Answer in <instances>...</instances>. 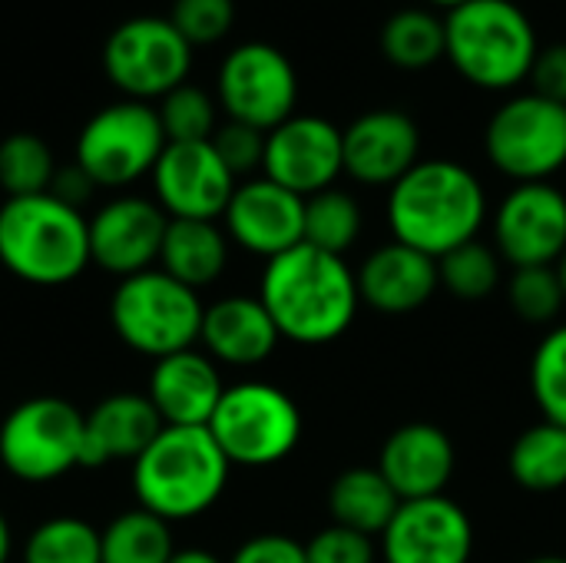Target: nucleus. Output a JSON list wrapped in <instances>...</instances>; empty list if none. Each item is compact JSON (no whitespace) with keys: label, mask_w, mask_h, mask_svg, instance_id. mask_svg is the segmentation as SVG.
Masks as SVG:
<instances>
[{"label":"nucleus","mask_w":566,"mask_h":563,"mask_svg":"<svg viewBox=\"0 0 566 563\" xmlns=\"http://www.w3.org/2000/svg\"><path fill=\"white\" fill-rule=\"evenodd\" d=\"M534 83V93L544 96V100H554V103H564L566 106V43H551L537 53L534 66H531V76Z\"/></svg>","instance_id":"obj_41"},{"label":"nucleus","mask_w":566,"mask_h":563,"mask_svg":"<svg viewBox=\"0 0 566 563\" xmlns=\"http://www.w3.org/2000/svg\"><path fill=\"white\" fill-rule=\"evenodd\" d=\"M0 465L27 484H46L83 465V411L56 395L20 402L0 425Z\"/></svg>","instance_id":"obj_8"},{"label":"nucleus","mask_w":566,"mask_h":563,"mask_svg":"<svg viewBox=\"0 0 566 563\" xmlns=\"http://www.w3.org/2000/svg\"><path fill=\"white\" fill-rule=\"evenodd\" d=\"M209 435L239 468H269L285 461L302 441V411L275 385L242 382L222 392Z\"/></svg>","instance_id":"obj_7"},{"label":"nucleus","mask_w":566,"mask_h":563,"mask_svg":"<svg viewBox=\"0 0 566 563\" xmlns=\"http://www.w3.org/2000/svg\"><path fill=\"white\" fill-rule=\"evenodd\" d=\"M222 219L226 236L262 259H275L305 242V199L269 176L239 183Z\"/></svg>","instance_id":"obj_17"},{"label":"nucleus","mask_w":566,"mask_h":563,"mask_svg":"<svg viewBox=\"0 0 566 563\" xmlns=\"http://www.w3.org/2000/svg\"><path fill=\"white\" fill-rule=\"evenodd\" d=\"M444 56L481 90H511L531 76L537 30L514 0H468L444 13Z\"/></svg>","instance_id":"obj_5"},{"label":"nucleus","mask_w":566,"mask_h":563,"mask_svg":"<svg viewBox=\"0 0 566 563\" xmlns=\"http://www.w3.org/2000/svg\"><path fill=\"white\" fill-rule=\"evenodd\" d=\"M507 468L524 491L551 494L566 488V428L541 421L521 431L511 445Z\"/></svg>","instance_id":"obj_27"},{"label":"nucleus","mask_w":566,"mask_h":563,"mask_svg":"<svg viewBox=\"0 0 566 563\" xmlns=\"http://www.w3.org/2000/svg\"><path fill=\"white\" fill-rule=\"evenodd\" d=\"M93 189H96V183H93V179L86 176V169H80L76 163L56 169V176H53V183H50V196H56L60 202H66V206H73V209H80V206L93 196Z\"/></svg>","instance_id":"obj_42"},{"label":"nucleus","mask_w":566,"mask_h":563,"mask_svg":"<svg viewBox=\"0 0 566 563\" xmlns=\"http://www.w3.org/2000/svg\"><path fill=\"white\" fill-rule=\"evenodd\" d=\"M355 279H358L361 302L385 315H408V312L428 305L431 295L441 289L438 259H431L405 242H388V246L375 249L361 262Z\"/></svg>","instance_id":"obj_23"},{"label":"nucleus","mask_w":566,"mask_h":563,"mask_svg":"<svg viewBox=\"0 0 566 563\" xmlns=\"http://www.w3.org/2000/svg\"><path fill=\"white\" fill-rule=\"evenodd\" d=\"M10 551H13V538H10V524H7V518L0 514V563L10 561Z\"/></svg>","instance_id":"obj_44"},{"label":"nucleus","mask_w":566,"mask_h":563,"mask_svg":"<svg viewBox=\"0 0 566 563\" xmlns=\"http://www.w3.org/2000/svg\"><path fill=\"white\" fill-rule=\"evenodd\" d=\"M192 66V46L169 17H129L103 43V70L126 100H163L182 86Z\"/></svg>","instance_id":"obj_11"},{"label":"nucleus","mask_w":566,"mask_h":563,"mask_svg":"<svg viewBox=\"0 0 566 563\" xmlns=\"http://www.w3.org/2000/svg\"><path fill=\"white\" fill-rule=\"evenodd\" d=\"M342 153L345 173L355 183L395 186L421 163V133L401 110H371L342 129Z\"/></svg>","instance_id":"obj_19"},{"label":"nucleus","mask_w":566,"mask_h":563,"mask_svg":"<svg viewBox=\"0 0 566 563\" xmlns=\"http://www.w3.org/2000/svg\"><path fill=\"white\" fill-rule=\"evenodd\" d=\"M531 392L544 421L566 428V325L554 329L534 352Z\"/></svg>","instance_id":"obj_35"},{"label":"nucleus","mask_w":566,"mask_h":563,"mask_svg":"<svg viewBox=\"0 0 566 563\" xmlns=\"http://www.w3.org/2000/svg\"><path fill=\"white\" fill-rule=\"evenodd\" d=\"M428 3H434V7H444V10H454V7H461V3H468V0H428Z\"/></svg>","instance_id":"obj_46"},{"label":"nucleus","mask_w":566,"mask_h":563,"mask_svg":"<svg viewBox=\"0 0 566 563\" xmlns=\"http://www.w3.org/2000/svg\"><path fill=\"white\" fill-rule=\"evenodd\" d=\"M202 315L206 305L199 292L163 269L119 279L109 302V322L119 342L153 362L192 348L202 332Z\"/></svg>","instance_id":"obj_6"},{"label":"nucleus","mask_w":566,"mask_h":563,"mask_svg":"<svg viewBox=\"0 0 566 563\" xmlns=\"http://www.w3.org/2000/svg\"><path fill=\"white\" fill-rule=\"evenodd\" d=\"M448 50L444 17L428 7H401L381 27V53L398 70H424Z\"/></svg>","instance_id":"obj_28"},{"label":"nucleus","mask_w":566,"mask_h":563,"mask_svg":"<svg viewBox=\"0 0 566 563\" xmlns=\"http://www.w3.org/2000/svg\"><path fill=\"white\" fill-rule=\"evenodd\" d=\"M216 93L229 119L269 133L289 116H295L298 73L279 46L249 40L226 53Z\"/></svg>","instance_id":"obj_12"},{"label":"nucleus","mask_w":566,"mask_h":563,"mask_svg":"<svg viewBox=\"0 0 566 563\" xmlns=\"http://www.w3.org/2000/svg\"><path fill=\"white\" fill-rule=\"evenodd\" d=\"M229 262V236L206 219H169L159 265L189 289L212 285Z\"/></svg>","instance_id":"obj_25"},{"label":"nucleus","mask_w":566,"mask_h":563,"mask_svg":"<svg viewBox=\"0 0 566 563\" xmlns=\"http://www.w3.org/2000/svg\"><path fill=\"white\" fill-rule=\"evenodd\" d=\"M484 219V186L454 159H421L388 192V222L395 242H405L431 259L474 242Z\"/></svg>","instance_id":"obj_2"},{"label":"nucleus","mask_w":566,"mask_h":563,"mask_svg":"<svg viewBox=\"0 0 566 563\" xmlns=\"http://www.w3.org/2000/svg\"><path fill=\"white\" fill-rule=\"evenodd\" d=\"M527 563H566V557H534V561Z\"/></svg>","instance_id":"obj_47"},{"label":"nucleus","mask_w":566,"mask_h":563,"mask_svg":"<svg viewBox=\"0 0 566 563\" xmlns=\"http://www.w3.org/2000/svg\"><path fill=\"white\" fill-rule=\"evenodd\" d=\"M454 461V445L444 428L411 421L388 435L378 455V471L401 501H421L444 494Z\"/></svg>","instance_id":"obj_20"},{"label":"nucleus","mask_w":566,"mask_h":563,"mask_svg":"<svg viewBox=\"0 0 566 563\" xmlns=\"http://www.w3.org/2000/svg\"><path fill=\"white\" fill-rule=\"evenodd\" d=\"M229 563H308L305 544L289 534H255L249 538Z\"/></svg>","instance_id":"obj_40"},{"label":"nucleus","mask_w":566,"mask_h":563,"mask_svg":"<svg viewBox=\"0 0 566 563\" xmlns=\"http://www.w3.org/2000/svg\"><path fill=\"white\" fill-rule=\"evenodd\" d=\"M0 265L30 285H66L90 265V222L50 192L0 206Z\"/></svg>","instance_id":"obj_4"},{"label":"nucleus","mask_w":566,"mask_h":563,"mask_svg":"<svg viewBox=\"0 0 566 563\" xmlns=\"http://www.w3.org/2000/svg\"><path fill=\"white\" fill-rule=\"evenodd\" d=\"M497 256L514 269L557 265L566 249V196L551 183H517L494 216Z\"/></svg>","instance_id":"obj_14"},{"label":"nucleus","mask_w":566,"mask_h":563,"mask_svg":"<svg viewBox=\"0 0 566 563\" xmlns=\"http://www.w3.org/2000/svg\"><path fill=\"white\" fill-rule=\"evenodd\" d=\"M229 468L209 428L166 425L133 461V491L143 511L163 521H192L222 498Z\"/></svg>","instance_id":"obj_3"},{"label":"nucleus","mask_w":566,"mask_h":563,"mask_svg":"<svg viewBox=\"0 0 566 563\" xmlns=\"http://www.w3.org/2000/svg\"><path fill=\"white\" fill-rule=\"evenodd\" d=\"M345 173L342 129L325 116L295 113L265 136L262 176L308 199L322 189H332Z\"/></svg>","instance_id":"obj_13"},{"label":"nucleus","mask_w":566,"mask_h":563,"mask_svg":"<svg viewBox=\"0 0 566 563\" xmlns=\"http://www.w3.org/2000/svg\"><path fill=\"white\" fill-rule=\"evenodd\" d=\"M156 113H159L166 143H206L219 129L216 100L202 86H192V83L169 90L159 100Z\"/></svg>","instance_id":"obj_34"},{"label":"nucleus","mask_w":566,"mask_h":563,"mask_svg":"<svg viewBox=\"0 0 566 563\" xmlns=\"http://www.w3.org/2000/svg\"><path fill=\"white\" fill-rule=\"evenodd\" d=\"M103 563H169L176 548L169 534V521L133 508L113 518L99 531Z\"/></svg>","instance_id":"obj_29"},{"label":"nucleus","mask_w":566,"mask_h":563,"mask_svg":"<svg viewBox=\"0 0 566 563\" xmlns=\"http://www.w3.org/2000/svg\"><path fill=\"white\" fill-rule=\"evenodd\" d=\"M169 23L192 50L219 43L235 23V0H172Z\"/></svg>","instance_id":"obj_37"},{"label":"nucleus","mask_w":566,"mask_h":563,"mask_svg":"<svg viewBox=\"0 0 566 563\" xmlns=\"http://www.w3.org/2000/svg\"><path fill=\"white\" fill-rule=\"evenodd\" d=\"M484 149L514 183H547L566 166V106L537 93L511 96L494 110Z\"/></svg>","instance_id":"obj_10"},{"label":"nucleus","mask_w":566,"mask_h":563,"mask_svg":"<svg viewBox=\"0 0 566 563\" xmlns=\"http://www.w3.org/2000/svg\"><path fill=\"white\" fill-rule=\"evenodd\" d=\"M507 299H511V309H514L524 322H531V325H547V322H554L566 302L560 275H557L554 265L517 269V272L511 275Z\"/></svg>","instance_id":"obj_36"},{"label":"nucleus","mask_w":566,"mask_h":563,"mask_svg":"<svg viewBox=\"0 0 566 563\" xmlns=\"http://www.w3.org/2000/svg\"><path fill=\"white\" fill-rule=\"evenodd\" d=\"M398 508H401V498L381 478L378 468H348L332 481V491H328V511L335 524L352 528L368 538L385 534Z\"/></svg>","instance_id":"obj_26"},{"label":"nucleus","mask_w":566,"mask_h":563,"mask_svg":"<svg viewBox=\"0 0 566 563\" xmlns=\"http://www.w3.org/2000/svg\"><path fill=\"white\" fill-rule=\"evenodd\" d=\"M471 551V518L444 494L401 501L398 514L381 534L385 563H468Z\"/></svg>","instance_id":"obj_16"},{"label":"nucleus","mask_w":566,"mask_h":563,"mask_svg":"<svg viewBox=\"0 0 566 563\" xmlns=\"http://www.w3.org/2000/svg\"><path fill=\"white\" fill-rule=\"evenodd\" d=\"M259 302L282 338L298 345H328L352 329L361 295L358 279L342 256L302 242L269 259Z\"/></svg>","instance_id":"obj_1"},{"label":"nucleus","mask_w":566,"mask_h":563,"mask_svg":"<svg viewBox=\"0 0 566 563\" xmlns=\"http://www.w3.org/2000/svg\"><path fill=\"white\" fill-rule=\"evenodd\" d=\"M554 269H557V275H560V285H564V295H566V249H564V256L557 259V265H554Z\"/></svg>","instance_id":"obj_45"},{"label":"nucleus","mask_w":566,"mask_h":563,"mask_svg":"<svg viewBox=\"0 0 566 563\" xmlns=\"http://www.w3.org/2000/svg\"><path fill=\"white\" fill-rule=\"evenodd\" d=\"M23 563H103L99 531L83 518H50L27 538Z\"/></svg>","instance_id":"obj_32"},{"label":"nucleus","mask_w":566,"mask_h":563,"mask_svg":"<svg viewBox=\"0 0 566 563\" xmlns=\"http://www.w3.org/2000/svg\"><path fill=\"white\" fill-rule=\"evenodd\" d=\"M56 176V159L50 146L33 133H10L0 143V189L7 199L50 192Z\"/></svg>","instance_id":"obj_31"},{"label":"nucleus","mask_w":566,"mask_h":563,"mask_svg":"<svg viewBox=\"0 0 566 563\" xmlns=\"http://www.w3.org/2000/svg\"><path fill=\"white\" fill-rule=\"evenodd\" d=\"M163 418L146 395L119 392L93 405L83 415V465L103 468L119 461H136L163 431Z\"/></svg>","instance_id":"obj_22"},{"label":"nucleus","mask_w":566,"mask_h":563,"mask_svg":"<svg viewBox=\"0 0 566 563\" xmlns=\"http://www.w3.org/2000/svg\"><path fill=\"white\" fill-rule=\"evenodd\" d=\"M199 342L206 345V355L212 362L252 368V365H262L275 352L282 335L259 299L229 295V299L206 305Z\"/></svg>","instance_id":"obj_24"},{"label":"nucleus","mask_w":566,"mask_h":563,"mask_svg":"<svg viewBox=\"0 0 566 563\" xmlns=\"http://www.w3.org/2000/svg\"><path fill=\"white\" fill-rule=\"evenodd\" d=\"M169 563H222L216 554L209 551H199V548H186V551H176Z\"/></svg>","instance_id":"obj_43"},{"label":"nucleus","mask_w":566,"mask_h":563,"mask_svg":"<svg viewBox=\"0 0 566 563\" xmlns=\"http://www.w3.org/2000/svg\"><path fill=\"white\" fill-rule=\"evenodd\" d=\"M265 136L262 129L249 126V123H222L216 133H212V149L219 153V159L226 163V169L239 179V176H249L255 169H262V159H265Z\"/></svg>","instance_id":"obj_38"},{"label":"nucleus","mask_w":566,"mask_h":563,"mask_svg":"<svg viewBox=\"0 0 566 563\" xmlns=\"http://www.w3.org/2000/svg\"><path fill=\"white\" fill-rule=\"evenodd\" d=\"M308 563H375V544L368 534L332 524L305 544Z\"/></svg>","instance_id":"obj_39"},{"label":"nucleus","mask_w":566,"mask_h":563,"mask_svg":"<svg viewBox=\"0 0 566 563\" xmlns=\"http://www.w3.org/2000/svg\"><path fill=\"white\" fill-rule=\"evenodd\" d=\"M226 385L216 362L206 352L186 348L166 358H156L149 372L146 398L159 411L163 425L172 428H206L216 415Z\"/></svg>","instance_id":"obj_21"},{"label":"nucleus","mask_w":566,"mask_h":563,"mask_svg":"<svg viewBox=\"0 0 566 563\" xmlns=\"http://www.w3.org/2000/svg\"><path fill=\"white\" fill-rule=\"evenodd\" d=\"M166 149V133L156 106L119 100L86 119L76 136V166L96 186L119 189L153 173Z\"/></svg>","instance_id":"obj_9"},{"label":"nucleus","mask_w":566,"mask_h":563,"mask_svg":"<svg viewBox=\"0 0 566 563\" xmlns=\"http://www.w3.org/2000/svg\"><path fill=\"white\" fill-rule=\"evenodd\" d=\"M149 176L156 186V202L169 219L216 222L226 212L239 186L209 139L206 143H166Z\"/></svg>","instance_id":"obj_15"},{"label":"nucleus","mask_w":566,"mask_h":563,"mask_svg":"<svg viewBox=\"0 0 566 563\" xmlns=\"http://www.w3.org/2000/svg\"><path fill=\"white\" fill-rule=\"evenodd\" d=\"M358 236H361V206L355 202V196L332 186L305 199L308 246L345 259V252L358 242Z\"/></svg>","instance_id":"obj_30"},{"label":"nucleus","mask_w":566,"mask_h":563,"mask_svg":"<svg viewBox=\"0 0 566 563\" xmlns=\"http://www.w3.org/2000/svg\"><path fill=\"white\" fill-rule=\"evenodd\" d=\"M438 279H441V289H448L454 299L481 302L501 282V256L488 249L481 239L464 242L438 259Z\"/></svg>","instance_id":"obj_33"},{"label":"nucleus","mask_w":566,"mask_h":563,"mask_svg":"<svg viewBox=\"0 0 566 563\" xmlns=\"http://www.w3.org/2000/svg\"><path fill=\"white\" fill-rule=\"evenodd\" d=\"M166 229L169 216L159 209V202L143 196L109 199L90 219V262L119 279L139 275L159 262Z\"/></svg>","instance_id":"obj_18"}]
</instances>
